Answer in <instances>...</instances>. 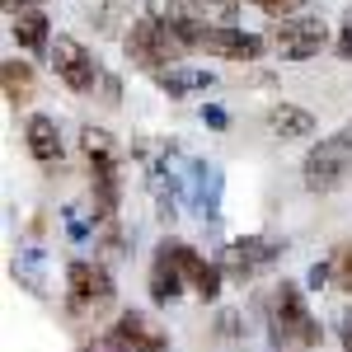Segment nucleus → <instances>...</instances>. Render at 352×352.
I'll return each instance as SVG.
<instances>
[{"instance_id":"f257e3e1","label":"nucleus","mask_w":352,"mask_h":352,"mask_svg":"<svg viewBox=\"0 0 352 352\" xmlns=\"http://www.w3.org/2000/svg\"><path fill=\"white\" fill-rule=\"evenodd\" d=\"M268 329H272V343H277V348L310 352V348H320V343H324V329H320V320L310 315V305H305V296H300L296 282L272 287Z\"/></svg>"},{"instance_id":"f03ea898","label":"nucleus","mask_w":352,"mask_h":352,"mask_svg":"<svg viewBox=\"0 0 352 352\" xmlns=\"http://www.w3.org/2000/svg\"><path fill=\"white\" fill-rule=\"evenodd\" d=\"M122 52H127V61H132L136 71H146V76H164V71H174L179 61H184V43L169 33V28H160L155 19H136L132 33H127V43H122Z\"/></svg>"},{"instance_id":"7ed1b4c3","label":"nucleus","mask_w":352,"mask_h":352,"mask_svg":"<svg viewBox=\"0 0 352 352\" xmlns=\"http://www.w3.org/2000/svg\"><path fill=\"white\" fill-rule=\"evenodd\" d=\"M118 287H113V272L104 263H71L66 268V310L76 320H99L104 310H113Z\"/></svg>"},{"instance_id":"20e7f679","label":"nucleus","mask_w":352,"mask_h":352,"mask_svg":"<svg viewBox=\"0 0 352 352\" xmlns=\"http://www.w3.org/2000/svg\"><path fill=\"white\" fill-rule=\"evenodd\" d=\"M348 174H352V122L324 136L320 146H310V155L300 164V179L310 192H333Z\"/></svg>"},{"instance_id":"39448f33","label":"nucleus","mask_w":352,"mask_h":352,"mask_svg":"<svg viewBox=\"0 0 352 352\" xmlns=\"http://www.w3.org/2000/svg\"><path fill=\"white\" fill-rule=\"evenodd\" d=\"M47 52H52L56 80L66 85L71 94H89V89L99 85V61H94V52H89L85 43H76V38H56Z\"/></svg>"},{"instance_id":"423d86ee","label":"nucleus","mask_w":352,"mask_h":352,"mask_svg":"<svg viewBox=\"0 0 352 352\" xmlns=\"http://www.w3.org/2000/svg\"><path fill=\"white\" fill-rule=\"evenodd\" d=\"M268 43L282 61H310V56H320V47L329 43V28L320 24V19H282V24L268 33Z\"/></svg>"},{"instance_id":"0eeeda50","label":"nucleus","mask_w":352,"mask_h":352,"mask_svg":"<svg viewBox=\"0 0 352 352\" xmlns=\"http://www.w3.org/2000/svg\"><path fill=\"white\" fill-rule=\"evenodd\" d=\"M277 254H282V244L272 240V235H244V240L226 244V254H221V272L244 282V277H254V272L272 268Z\"/></svg>"},{"instance_id":"6e6552de","label":"nucleus","mask_w":352,"mask_h":352,"mask_svg":"<svg viewBox=\"0 0 352 352\" xmlns=\"http://www.w3.org/2000/svg\"><path fill=\"white\" fill-rule=\"evenodd\" d=\"M113 338L127 352H169V333L141 310H122L118 324H113Z\"/></svg>"},{"instance_id":"1a4fd4ad","label":"nucleus","mask_w":352,"mask_h":352,"mask_svg":"<svg viewBox=\"0 0 352 352\" xmlns=\"http://www.w3.org/2000/svg\"><path fill=\"white\" fill-rule=\"evenodd\" d=\"M197 52L221 56V61H254V56L263 52V38H254V33H244V28H217V24H207V28H202Z\"/></svg>"},{"instance_id":"9d476101","label":"nucleus","mask_w":352,"mask_h":352,"mask_svg":"<svg viewBox=\"0 0 352 352\" xmlns=\"http://www.w3.org/2000/svg\"><path fill=\"white\" fill-rule=\"evenodd\" d=\"M184 287H188V277H184L179 240H164L160 249H155V263H151V300H155V305H169Z\"/></svg>"},{"instance_id":"9b49d317","label":"nucleus","mask_w":352,"mask_h":352,"mask_svg":"<svg viewBox=\"0 0 352 352\" xmlns=\"http://www.w3.org/2000/svg\"><path fill=\"white\" fill-rule=\"evenodd\" d=\"M24 141H28V155L43 164V169L61 164V132H56V122L47 113H33L24 122Z\"/></svg>"},{"instance_id":"f8f14e48","label":"nucleus","mask_w":352,"mask_h":352,"mask_svg":"<svg viewBox=\"0 0 352 352\" xmlns=\"http://www.w3.org/2000/svg\"><path fill=\"white\" fill-rule=\"evenodd\" d=\"M179 258H184V277H188V287L197 292L202 300H217L221 296V282H226V272L221 263H207L192 244H179Z\"/></svg>"},{"instance_id":"ddd939ff","label":"nucleus","mask_w":352,"mask_h":352,"mask_svg":"<svg viewBox=\"0 0 352 352\" xmlns=\"http://www.w3.org/2000/svg\"><path fill=\"white\" fill-rule=\"evenodd\" d=\"M268 132L282 136V141H305V136L315 132V118L296 104H272L268 109Z\"/></svg>"},{"instance_id":"4468645a","label":"nucleus","mask_w":352,"mask_h":352,"mask_svg":"<svg viewBox=\"0 0 352 352\" xmlns=\"http://www.w3.org/2000/svg\"><path fill=\"white\" fill-rule=\"evenodd\" d=\"M47 14L43 10H24V14H14L10 19V33H14V43L24 47V52H43V47H52V38H47Z\"/></svg>"},{"instance_id":"2eb2a0df","label":"nucleus","mask_w":352,"mask_h":352,"mask_svg":"<svg viewBox=\"0 0 352 352\" xmlns=\"http://www.w3.org/2000/svg\"><path fill=\"white\" fill-rule=\"evenodd\" d=\"M0 89H5V104H28L33 99V66L19 61V56H10L5 66H0Z\"/></svg>"},{"instance_id":"dca6fc26","label":"nucleus","mask_w":352,"mask_h":352,"mask_svg":"<svg viewBox=\"0 0 352 352\" xmlns=\"http://www.w3.org/2000/svg\"><path fill=\"white\" fill-rule=\"evenodd\" d=\"M217 80L212 71H188V66H174V71H164V76H155V85H160L164 94H192V89H207V85Z\"/></svg>"},{"instance_id":"f3484780","label":"nucleus","mask_w":352,"mask_h":352,"mask_svg":"<svg viewBox=\"0 0 352 352\" xmlns=\"http://www.w3.org/2000/svg\"><path fill=\"white\" fill-rule=\"evenodd\" d=\"M80 151H85L89 164H118V141H113V132H104V127H85Z\"/></svg>"},{"instance_id":"a211bd4d","label":"nucleus","mask_w":352,"mask_h":352,"mask_svg":"<svg viewBox=\"0 0 352 352\" xmlns=\"http://www.w3.org/2000/svg\"><path fill=\"white\" fill-rule=\"evenodd\" d=\"M329 282H333L338 292H348V296H352V244L333 249V258H329Z\"/></svg>"},{"instance_id":"6ab92c4d","label":"nucleus","mask_w":352,"mask_h":352,"mask_svg":"<svg viewBox=\"0 0 352 352\" xmlns=\"http://www.w3.org/2000/svg\"><path fill=\"white\" fill-rule=\"evenodd\" d=\"M254 5H258L268 19H277V24H282V19H296V10L305 5V0H254Z\"/></svg>"},{"instance_id":"aec40b11","label":"nucleus","mask_w":352,"mask_h":352,"mask_svg":"<svg viewBox=\"0 0 352 352\" xmlns=\"http://www.w3.org/2000/svg\"><path fill=\"white\" fill-rule=\"evenodd\" d=\"M80 352H127V348H122V343L109 333V338H99V343H89V348H80Z\"/></svg>"},{"instance_id":"412c9836","label":"nucleus","mask_w":352,"mask_h":352,"mask_svg":"<svg viewBox=\"0 0 352 352\" xmlns=\"http://www.w3.org/2000/svg\"><path fill=\"white\" fill-rule=\"evenodd\" d=\"M5 5V14L14 19V14H24V10H38V0H0Z\"/></svg>"},{"instance_id":"4be33fe9","label":"nucleus","mask_w":352,"mask_h":352,"mask_svg":"<svg viewBox=\"0 0 352 352\" xmlns=\"http://www.w3.org/2000/svg\"><path fill=\"white\" fill-rule=\"evenodd\" d=\"M338 338H343V352H352V310L338 320Z\"/></svg>"},{"instance_id":"5701e85b","label":"nucleus","mask_w":352,"mask_h":352,"mask_svg":"<svg viewBox=\"0 0 352 352\" xmlns=\"http://www.w3.org/2000/svg\"><path fill=\"white\" fill-rule=\"evenodd\" d=\"M202 122H207V127H217V132H221V127H226L230 118H226L221 109H202Z\"/></svg>"},{"instance_id":"b1692460","label":"nucleus","mask_w":352,"mask_h":352,"mask_svg":"<svg viewBox=\"0 0 352 352\" xmlns=\"http://www.w3.org/2000/svg\"><path fill=\"white\" fill-rule=\"evenodd\" d=\"M338 52H343V56H352V14L343 19V38H338Z\"/></svg>"}]
</instances>
